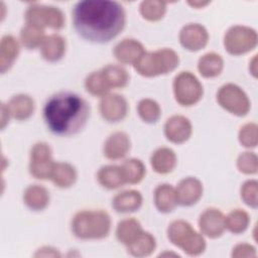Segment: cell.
<instances>
[{
	"instance_id": "1",
	"label": "cell",
	"mask_w": 258,
	"mask_h": 258,
	"mask_svg": "<svg viewBox=\"0 0 258 258\" xmlns=\"http://www.w3.org/2000/svg\"><path fill=\"white\" fill-rule=\"evenodd\" d=\"M73 23L77 33L85 40L106 43L124 29L126 13L116 1L85 0L74 6Z\"/></svg>"
},
{
	"instance_id": "2",
	"label": "cell",
	"mask_w": 258,
	"mask_h": 258,
	"mask_svg": "<svg viewBox=\"0 0 258 258\" xmlns=\"http://www.w3.org/2000/svg\"><path fill=\"white\" fill-rule=\"evenodd\" d=\"M91 114L89 103L71 92L52 95L44 104L43 120L48 130L57 136H72L81 132Z\"/></svg>"
},
{
	"instance_id": "3",
	"label": "cell",
	"mask_w": 258,
	"mask_h": 258,
	"mask_svg": "<svg viewBox=\"0 0 258 258\" xmlns=\"http://www.w3.org/2000/svg\"><path fill=\"white\" fill-rule=\"evenodd\" d=\"M110 215L104 210H83L74 216L71 223L72 232L81 240H101L111 231Z\"/></svg>"
},
{
	"instance_id": "4",
	"label": "cell",
	"mask_w": 258,
	"mask_h": 258,
	"mask_svg": "<svg viewBox=\"0 0 258 258\" xmlns=\"http://www.w3.org/2000/svg\"><path fill=\"white\" fill-rule=\"evenodd\" d=\"M178 64V54L173 49L165 47L154 51H145L133 67L140 76L152 78L166 75L174 71Z\"/></svg>"
},
{
	"instance_id": "5",
	"label": "cell",
	"mask_w": 258,
	"mask_h": 258,
	"mask_svg": "<svg viewBox=\"0 0 258 258\" xmlns=\"http://www.w3.org/2000/svg\"><path fill=\"white\" fill-rule=\"evenodd\" d=\"M167 238L172 245L181 249L189 256L203 254L207 247L205 237L184 220H175L169 224Z\"/></svg>"
},
{
	"instance_id": "6",
	"label": "cell",
	"mask_w": 258,
	"mask_h": 258,
	"mask_svg": "<svg viewBox=\"0 0 258 258\" xmlns=\"http://www.w3.org/2000/svg\"><path fill=\"white\" fill-rule=\"evenodd\" d=\"M175 101L184 107L196 105L203 98L204 88L199 79L190 72H180L172 84Z\"/></svg>"
},
{
	"instance_id": "7",
	"label": "cell",
	"mask_w": 258,
	"mask_h": 258,
	"mask_svg": "<svg viewBox=\"0 0 258 258\" xmlns=\"http://www.w3.org/2000/svg\"><path fill=\"white\" fill-rule=\"evenodd\" d=\"M257 39V32L252 27L234 25L225 33L224 46L230 54L241 55L254 49Z\"/></svg>"
},
{
	"instance_id": "8",
	"label": "cell",
	"mask_w": 258,
	"mask_h": 258,
	"mask_svg": "<svg viewBox=\"0 0 258 258\" xmlns=\"http://www.w3.org/2000/svg\"><path fill=\"white\" fill-rule=\"evenodd\" d=\"M218 104L229 113L243 117L248 114L251 108L250 100L247 94L235 84H226L222 86L217 93Z\"/></svg>"
},
{
	"instance_id": "9",
	"label": "cell",
	"mask_w": 258,
	"mask_h": 258,
	"mask_svg": "<svg viewBox=\"0 0 258 258\" xmlns=\"http://www.w3.org/2000/svg\"><path fill=\"white\" fill-rule=\"evenodd\" d=\"M25 22L37 25L41 28H51L59 30L64 26V15L62 11L55 6L31 4L27 7L24 14Z\"/></svg>"
},
{
	"instance_id": "10",
	"label": "cell",
	"mask_w": 258,
	"mask_h": 258,
	"mask_svg": "<svg viewBox=\"0 0 258 258\" xmlns=\"http://www.w3.org/2000/svg\"><path fill=\"white\" fill-rule=\"evenodd\" d=\"M53 165L50 146L43 141L36 142L30 150L29 173L36 179H50Z\"/></svg>"
},
{
	"instance_id": "11",
	"label": "cell",
	"mask_w": 258,
	"mask_h": 258,
	"mask_svg": "<svg viewBox=\"0 0 258 258\" xmlns=\"http://www.w3.org/2000/svg\"><path fill=\"white\" fill-rule=\"evenodd\" d=\"M99 110L102 118L109 123L122 121L128 113V103L119 94H107L101 98Z\"/></svg>"
},
{
	"instance_id": "12",
	"label": "cell",
	"mask_w": 258,
	"mask_h": 258,
	"mask_svg": "<svg viewBox=\"0 0 258 258\" xmlns=\"http://www.w3.org/2000/svg\"><path fill=\"white\" fill-rule=\"evenodd\" d=\"M201 234L210 239H216L223 235L226 230L225 216L216 208L206 209L199 218Z\"/></svg>"
},
{
	"instance_id": "13",
	"label": "cell",
	"mask_w": 258,
	"mask_h": 258,
	"mask_svg": "<svg viewBox=\"0 0 258 258\" xmlns=\"http://www.w3.org/2000/svg\"><path fill=\"white\" fill-rule=\"evenodd\" d=\"M178 37L181 46L189 51L203 49L209 41L208 30L200 23H189L184 25L181 28Z\"/></svg>"
},
{
	"instance_id": "14",
	"label": "cell",
	"mask_w": 258,
	"mask_h": 258,
	"mask_svg": "<svg viewBox=\"0 0 258 258\" xmlns=\"http://www.w3.org/2000/svg\"><path fill=\"white\" fill-rule=\"evenodd\" d=\"M163 131L168 141L174 144H181L190 138L192 126L185 116L173 115L166 120Z\"/></svg>"
},
{
	"instance_id": "15",
	"label": "cell",
	"mask_w": 258,
	"mask_h": 258,
	"mask_svg": "<svg viewBox=\"0 0 258 258\" xmlns=\"http://www.w3.org/2000/svg\"><path fill=\"white\" fill-rule=\"evenodd\" d=\"M178 205L191 207L196 205L203 196V183L195 176L182 178L175 187Z\"/></svg>"
},
{
	"instance_id": "16",
	"label": "cell",
	"mask_w": 258,
	"mask_h": 258,
	"mask_svg": "<svg viewBox=\"0 0 258 258\" xmlns=\"http://www.w3.org/2000/svg\"><path fill=\"white\" fill-rule=\"evenodd\" d=\"M131 148L129 136L122 131L113 132L108 136L104 143V156L110 160H119L124 158Z\"/></svg>"
},
{
	"instance_id": "17",
	"label": "cell",
	"mask_w": 258,
	"mask_h": 258,
	"mask_svg": "<svg viewBox=\"0 0 258 258\" xmlns=\"http://www.w3.org/2000/svg\"><path fill=\"white\" fill-rule=\"evenodd\" d=\"M114 55L122 64H135L145 52L144 46L134 38H124L114 47Z\"/></svg>"
},
{
	"instance_id": "18",
	"label": "cell",
	"mask_w": 258,
	"mask_h": 258,
	"mask_svg": "<svg viewBox=\"0 0 258 258\" xmlns=\"http://www.w3.org/2000/svg\"><path fill=\"white\" fill-rule=\"evenodd\" d=\"M39 48L43 59L48 62H56L64 56L67 42L61 35L53 33L45 36Z\"/></svg>"
},
{
	"instance_id": "19",
	"label": "cell",
	"mask_w": 258,
	"mask_h": 258,
	"mask_svg": "<svg viewBox=\"0 0 258 258\" xmlns=\"http://www.w3.org/2000/svg\"><path fill=\"white\" fill-rule=\"evenodd\" d=\"M143 203L141 194L135 189H127L118 192L112 200L113 209L120 214H128L138 211Z\"/></svg>"
},
{
	"instance_id": "20",
	"label": "cell",
	"mask_w": 258,
	"mask_h": 258,
	"mask_svg": "<svg viewBox=\"0 0 258 258\" xmlns=\"http://www.w3.org/2000/svg\"><path fill=\"white\" fill-rule=\"evenodd\" d=\"M6 105L10 112L11 118L17 121H25L29 119L35 108L33 99L26 94L14 95Z\"/></svg>"
},
{
	"instance_id": "21",
	"label": "cell",
	"mask_w": 258,
	"mask_h": 258,
	"mask_svg": "<svg viewBox=\"0 0 258 258\" xmlns=\"http://www.w3.org/2000/svg\"><path fill=\"white\" fill-rule=\"evenodd\" d=\"M20 51L17 39L10 34L2 36L0 42V72L5 74L14 64Z\"/></svg>"
},
{
	"instance_id": "22",
	"label": "cell",
	"mask_w": 258,
	"mask_h": 258,
	"mask_svg": "<svg viewBox=\"0 0 258 258\" xmlns=\"http://www.w3.org/2000/svg\"><path fill=\"white\" fill-rule=\"evenodd\" d=\"M175 152L169 147H159L151 155L150 164L153 170L159 174L170 173L176 166Z\"/></svg>"
},
{
	"instance_id": "23",
	"label": "cell",
	"mask_w": 258,
	"mask_h": 258,
	"mask_svg": "<svg viewBox=\"0 0 258 258\" xmlns=\"http://www.w3.org/2000/svg\"><path fill=\"white\" fill-rule=\"evenodd\" d=\"M154 205L162 214L172 212L178 205L175 188L168 183L158 184L154 189Z\"/></svg>"
},
{
	"instance_id": "24",
	"label": "cell",
	"mask_w": 258,
	"mask_h": 258,
	"mask_svg": "<svg viewBox=\"0 0 258 258\" xmlns=\"http://www.w3.org/2000/svg\"><path fill=\"white\" fill-rule=\"evenodd\" d=\"M23 203L31 211H43L49 204V191L42 185L31 184L23 192Z\"/></svg>"
},
{
	"instance_id": "25",
	"label": "cell",
	"mask_w": 258,
	"mask_h": 258,
	"mask_svg": "<svg viewBox=\"0 0 258 258\" xmlns=\"http://www.w3.org/2000/svg\"><path fill=\"white\" fill-rule=\"evenodd\" d=\"M97 179L106 189H116L126 184L121 165H104L97 173Z\"/></svg>"
},
{
	"instance_id": "26",
	"label": "cell",
	"mask_w": 258,
	"mask_h": 258,
	"mask_svg": "<svg viewBox=\"0 0 258 258\" xmlns=\"http://www.w3.org/2000/svg\"><path fill=\"white\" fill-rule=\"evenodd\" d=\"M78 174L76 168L68 162H54L50 179L60 188H69L75 184Z\"/></svg>"
},
{
	"instance_id": "27",
	"label": "cell",
	"mask_w": 258,
	"mask_h": 258,
	"mask_svg": "<svg viewBox=\"0 0 258 258\" xmlns=\"http://www.w3.org/2000/svg\"><path fill=\"white\" fill-rule=\"evenodd\" d=\"M126 248L128 253L134 257H146L154 252L156 241L153 235L142 231Z\"/></svg>"
},
{
	"instance_id": "28",
	"label": "cell",
	"mask_w": 258,
	"mask_h": 258,
	"mask_svg": "<svg viewBox=\"0 0 258 258\" xmlns=\"http://www.w3.org/2000/svg\"><path fill=\"white\" fill-rule=\"evenodd\" d=\"M224 69L222 56L216 52H208L200 57L198 61V71L202 77L211 79L218 77Z\"/></svg>"
},
{
	"instance_id": "29",
	"label": "cell",
	"mask_w": 258,
	"mask_h": 258,
	"mask_svg": "<svg viewBox=\"0 0 258 258\" xmlns=\"http://www.w3.org/2000/svg\"><path fill=\"white\" fill-rule=\"evenodd\" d=\"M102 76L111 89H122L129 83L128 72L119 64H108L101 70Z\"/></svg>"
},
{
	"instance_id": "30",
	"label": "cell",
	"mask_w": 258,
	"mask_h": 258,
	"mask_svg": "<svg viewBox=\"0 0 258 258\" xmlns=\"http://www.w3.org/2000/svg\"><path fill=\"white\" fill-rule=\"evenodd\" d=\"M143 231L141 224L134 218L121 220L116 228V238L124 246L129 245Z\"/></svg>"
},
{
	"instance_id": "31",
	"label": "cell",
	"mask_w": 258,
	"mask_h": 258,
	"mask_svg": "<svg viewBox=\"0 0 258 258\" xmlns=\"http://www.w3.org/2000/svg\"><path fill=\"white\" fill-rule=\"evenodd\" d=\"M44 38V29L37 25L25 22L20 30V42L27 49L40 47Z\"/></svg>"
},
{
	"instance_id": "32",
	"label": "cell",
	"mask_w": 258,
	"mask_h": 258,
	"mask_svg": "<svg viewBox=\"0 0 258 258\" xmlns=\"http://www.w3.org/2000/svg\"><path fill=\"white\" fill-rule=\"evenodd\" d=\"M123 175L126 183H139L145 176L146 168L143 162L137 158H129L121 164Z\"/></svg>"
},
{
	"instance_id": "33",
	"label": "cell",
	"mask_w": 258,
	"mask_h": 258,
	"mask_svg": "<svg viewBox=\"0 0 258 258\" xmlns=\"http://www.w3.org/2000/svg\"><path fill=\"white\" fill-rule=\"evenodd\" d=\"M250 217L248 213L241 209H235L225 216L226 230L233 234H241L248 229Z\"/></svg>"
},
{
	"instance_id": "34",
	"label": "cell",
	"mask_w": 258,
	"mask_h": 258,
	"mask_svg": "<svg viewBox=\"0 0 258 258\" xmlns=\"http://www.w3.org/2000/svg\"><path fill=\"white\" fill-rule=\"evenodd\" d=\"M137 113L140 119L147 123H156L161 116V109L159 104L152 99H142L137 105Z\"/></svg>"
},
{
	"instance_id": "35",
	"label": "cell",
	"mask_w": 258,
	"mask_h": 258,
	"mask_svg": "<svg viewBox=\"0 0 258 258\" xmlns=\"http://www.w3.org/2000/svg\"><path fill=\"white\" fill-rule=\"evenodd\" d=\"M86 91L95 97H104L110 92V88L106 84L101 71L93 72L87 76L85 80Z\"/></svg>"
},
{
	"instance_id": "36",
	"label": "cell",
	"mask_w": 258,
	"mask_h": 258,
	"mask_svg": "<svg viewBox=\"0 0 258 258\" xmlns=\"http://www.w3.org/2000/svg\"><path fill=\"white\" fill-rule=\"evenodd\" d=\"M141 16L148 21L160 20L166 12V2L147 0L141 2L139 6Z\"/></svg>"
},
{
	"instance_id": "37",
	"label": "cell",
	"mask_w": 258,
	"mask_h": 258,
	"mask_svg": "<svg viewBox=\"0 0 258 258\" xmlns=\"http://www.w3.org/2000/svg\"><path fill=\"white\" fill-rule=\"evenodd\" d=\"M239 142L246 148H254L257 145V125L247 123L243 125L238 133Z\"/></svg>"
},
{
	"instance_id": "38",
	"label": "cell",
	"mask_w": 258,
	"mask_h": 258,
	"mask_svg": "<svg viewBox=\"0 0 258 258\" xmlns=\"http://www.w3.org/2000/svg\"><path fill=\"white\" fill-rule=\"evenodd\" d=\"M237 168L244 174H255L257 172V155L254 152H243L237 158Z\"/></svg>"
},
{
	"instance_id": "39",
	"label": "cell",
	"mask_w": 258,
	"mask_h": 258,
	"mask_svg": "<svg viewBox=\"0 0 258 258\" xmlns=\"http://www.w3.org/2000/svg\"><path fill=\"white\" fill-rule=\"evenodd\" d=\"M257 185L258 182L256 179H249L247 181H245L242 186H241V199L243 200V202L253 208L256 209L257 208Z\"/></svg>"
},
{
	"instance_id": "40",
	"label": "cell",
	"mask_w": 258,
	"mask_h": 258,
	"mask_svg": "<svg viewBox=\"0 0 258 258\" xmlns=\"http://www.w3.org/2000/svg\"><path fill=\"white\" fill-rule=\"evenodd\" d=\"M232 256L236 258L241 257H255L256 256V250L255 248L247 243H241L237 244L233 250H232Z\"/></svg>"
},
{
	"instance_id": "41",
	"label": "cell",
	"mask_w": 258,
	"mask_h": 258,
	"mask_svg": "<svg viewBox=\"0 0 258 258\" xmlns=\"http://www.w3.org/2000/svg\"><path fill=\"white\" fill-rule=\"evenodd\" d=\"M34 256L35 257H39V256H42V257H47V256L48 257H59L60 254L57 251V249L49 247V246H45V247H42V248L38 249Z\"/></svg>"
},
{
	"instance_id": "42",
	"label": "cell",
	"mask_w": 258,
	"mask_h": 258,
	"mask_svg": "<svg viewBox=\"0 0 258 258\" xmlns=\"http://www.w3.org/2000/svg\"><path fill=\"white\" fill-rule=\"evenodd\" d=\"M11 115L8 110V107L6 104L2 103L1 104V129H4L6 124L9 122Z\"/></svg>"
},
{
	"instance_id": "43",
	"label": "cell",
	"mask_w": 258,
	"mask_h": 258,
	"mask_svg": "<svg viewBox=\"0 0 258 258\" xmlns=\"http://www.w3.org/2000/svg\"><path fill=\"white\" fill-rule=\"evenodd\" d=\"M188 4L189 5H191L192 7H196V8H201V7H204V6H206V5H208L209 4V2H198V1H190V2H188Z\"/></svg>"
},
{
	"instance_id": "44",
	"label": "cell",
	"mask_w": 258,
	"mask_h": 258,
	"mask_svg": "<svg viewBox=\"0 0 258 258\" xmlns=\"http://www.w3.org/2000/svg\"><path fill=\"white\" fill-rule=\"evenodd\" d=\"M256 56L257 55H254V57H253V59H252V61L249 63L253 69L251 70V74L256 78V69H255V67H256Z\"/></svg>"
}]
</instances>
